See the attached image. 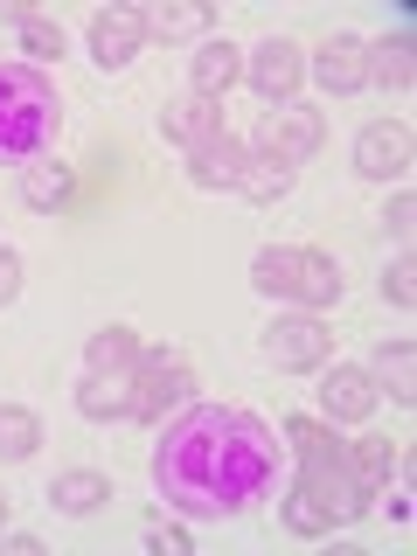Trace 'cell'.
<instances>
[{"instance_id":"6da1fadb","label":"cell","mask_w":417,"mask_h":556,"mask_svg":"<svg viewBox=\"0 0 417 556\" xmlns=\"http://www.w3.org/2000/svg\"><path fill=\"white\" fill-rule=\"evenodd\" d=\"M271 473H278L271 425H257L251 410L230 404L181 410L167 425L161 452H153V486L181 515H237L271 486Z\"/></svg>"},{"instance_id":"7a4b0ae2","label":"cell","mask_w":417,"mask_h":556,"mask_svg":"<svg viewBox=\"0 0 417 556\" xmlns=\"http://www.w3.org/2000/svg\"><path fill=\"white\" fill-rule=\"evenodd\" d=\"M63 126V98L35 63H0V161H42Z\"/></svg>"},{"instance_id":"3957f363","label":"cell","mask_w":417,"mask_h":556,"mask_svg":"<svg viewBox=\"0 0 417 556\" xmlns=\"http://www.w3.org/2000/svg\"><path fill=\"white\" fill-rule=\"evenodd\" d=\"M286 439H292V452H300V486L327 508V521H334V529L369 508V486L355 480V466H348V445H341L327 425H313V417H292Z\"/></svg>"},{"instance_id":"277c9868","label":"cell","mask_w":417,"mask_h":556,"mask_svg":"<svg viewBox=\"0 0 417 556\" xmlns=\"http://www.w3.org/2000/svg\"><path fill=\"white\" fill-rule=\"evenodd\" d=\"M251 286L271 300H300V306H334L341 300V265L327 251H300V243H271L257 251Z\"/></svg>"},{"instance_id":"5b68a950","label":"cell","mask_w":417,"mask_h":556,"mask_svg":"<svg viewBox=\"0 0 417 556\" xmlns=\"http://www.w3.org/2000/svg\"><path fill=\"white\" fill-rule=\"evenodd\" d=\"M188 396H195V369H188V355H139L132 362V417H147V425H161L167 410H181Z\"/></svg>"},{"instance_id":"8992f818","label":"cell","mask_w":417,"mask_h":556,"mask_svg":"<svg viewBox=\"0 0 417 556\" xmlns=\"http://www.w3.org/2000/svg\"><path fill=\"white\" fill-rule=\"evenodd\" d=\"M320 139H327V126H320L313 104H278V112H265V126H257V153L278 167H300L306 153H320Z\"/></svg>"},{"instance_id":"52a82bcc","label":"cell","mask_w":417,"mask_h":556,"mask_svg":"<svg viewBox=\"0 0 417 556\" xmlns=\"http://www.w3.org/2000/svg\"><path fill=\"white\" fill-rule=\"evenodd\" d=\"M257 348H265L271 369H320V362L334 355V334H327L313 313H292V320H271Z\"/></svg>"},{"instance_id":"ba28073f","label":"cell","mask_w":417,"mask_h":556,"mask_svg":"<svg viewBox=\"0 0 417 556\" xmlns=\"http://www.w3.org/2000/svg\"><path fill=\"white\" fill-rule=\"evenodd\" d=\"M243 77L257 84V98L292 104V91H300V77H306V49H300V42H286V35H271V42H257V49H251Z\"/></svg>"},{"instance_id":"9c48e42d","label":"cell","mask_w":417,"mask_h":556,"mask_svg":"<svg viewBox=\"0 0 417 556\" xmlns=\"http://www.w3.org/2000/svg\"><path fill=\"white\" fill-rule=\"evenodd\" d=\"M355 167L369 174V181H404V174H410V126H396V118H376V126H362V139H355Z\"/></svg>"},{"instance_id":"30bf717a","label":"cell","mask_w":417,"mask_h":556,"mask_svg":"<svg viewBox=\"0 0 417 556\" xmlns=\"http://www.w3.org/2000/svg\"><path fill=\"white\" fill-rule=\"evenodd\" d=\"M139 42H147V14H139V8H104V14H91V56L104 70L132 63Z\"/></svg>"},{"instance_id":"8fae6325","label":"cell","mask_w":417,"mask_h":556,"mask_svg":"<svg viewBox=\"0 0 417 556\" xmlns=\"http://www.w3.org/2000/svg\"><path fill=\"white\" fill-rule=\"evenodd\" d=\"M320 404H327V417H334V425H355V417L376 410V376L355 369V362H334V369H327V382H320Z\"/></svg>"},{"instance_id":"7c38bea8","label":"cell","mask_w":417,"mask_h":556,"mask_svg":"<svg viewBox=\"0 0 417 556\" xmlns=\"http://www.w3.org/2000/svg\"><path fill=\"white\" fill-rule=\"evenodd\" d=\"M313 77H320L334 98H348L355 84H369V42H355V35H327L320 56H313Z\"/></svg>"},{"instance_id":"4fadbf2b","label":"cell","mask_w":417,"mask_h":556,"mask_svg":"<svg viewBox=\"0 0 417 556\" xmlns=\"http://www.w3.org/2000/svg\"><path fill=\"white\" fill-rule=\"evenodd\" d=\"M161 132L174 139V147H188V153H195L202 139H216V132H223L216 98H195V91H188V98H174L167 112H161Z\"/></svg>"},{"instance_id":"5bb4252c","label":"cell","mask_w":417,"mask_h":556,"mask_svg":"<svg viewBox=\"0 0 417 556\" xmlns=\"http://www.w3.org/2000/svg\"><path fill=\"white\" fill-rule=\"evenodd\" d=\"M237 77H243V49L237 42H202L195 63H188V91L195 98H223Z\"/></svg>"},{"instance_id":"9a60e30c","label":"cell","mask_w":417,"mask_h":556,"mask_svg":"<svg viewBox=\"0 0 417 556\" xmlns=\"http://www.w3.org/2000/svg\"><path fill=\"white\" fill-rule=\"evenodd\" d=\"M243 139L230 132H216V139H202L195 153H188V174H195V188H237V174H243Z\"/></svg>"},{"instance_id":"2e32d148","label":"cell","mask_w":417,"mask_h":556,"mask_svg":"<svg viewBox=\"0 0 417 556\" xmlns=\"http://www.w3.org/2000/svg\"><path fill=\"white\" fill-rule=\"evenodd\" d=\"M70 188H77V174H70V161H56V153H42V161L22 167V202L28 208H63Z\"/></svg>"},{"instance_id":"e0dca14e","label":"cell","mask_w":417,"mask_h":556,"mask_svg":"<svg viewBox=\"0 0 417 556\" xmlns=\"http://www.w3.org/2000/svg\"><path fill=\"white\" fill-rule=\"evenodd\" d=\"M139 355H147V348H139L132 327H104V334H91V348H84V369L91 376H132Z\"/></svg>"},{"instance_id":"ac0fdd59","label":"cell","mask_w":417,"mask_h":556,"mask_svg":"<svg viewBox=\"0 0 417 556\" xmlns=\"http://www.w3.org/2000/svg\"><path fill=\"white\" fill-rule=\"evenodd\" d=\"M49 501H56L63 515H98L104 501H112V480L91 473V466H77V473H56V486H49Z\"/></svg>"},{"instance_id":"d6986e66","label":"cell","mask_w":417,"mask_h":556,"mask_svg":"<svg viewBox=\"0 0 417 556\" xmlns=\"http://www.w3.org/2000/svg\"><path fill=\"white\" fill-rule=\"evenodd\" d=\"M77 410L84 417H132V376H84Z\"/></svg>"},{"instance_id":"ffe728a7","label":"cell","mask_w":417,"mask_h":556,"mask_svg":"<svg viewBox=\"0 0 417 556\" xmlns=\"http://www.w3.org/2000/svg\"><path fill=\"white\" fill-rule=\"evenodd\" d=\"M417 49H410V35H396V42H376L369 49V77L382 84V91H410V84H417Z\"/></svg>"},{"instance_id":"44dd1931","label":"cell","mask_w":417,"mask_h":556,"mask_svg":"<svg viewBox=\"0 0 417 556\" xmlns=\"http://www.w3.org/2000/svg\"><path fill=\"white\" fill-rule=\"evenodd\" d=\"M202 28H208L202 0H161V8L147 14V35H161V42H181V35H202Z\"/></svg>"},{"instance_id":"7402d4cb","label":"cell","mask_w":417,"mask_h":556,"mask_svg":"<svg viewBox=\"0 0 417 556\" xmlns=\"http://www.w3.org/2000/svg\"><path fill=\"white\" fill-rule=\"evenodd\" d=\"M286 188H292V167L265 161V153H251V161H243V174H237V195H243V202H278Z\"/></svg>"},{"instance_id":"603a6c76","label":"cell","mask_w":417,"mask_h":556,"mask_svg":"<svg viewBox=\"0 0 417 556\" xmlns=\"http://www.w3.org/2000/svg\"><path fill=\"white\" fill-rule=\"evenodd\" d=\"M376 376L390 382V396H396V404H417V348H410V341L382 348V355H376Z\"/></svg>"},{"instance_id":"cb8c5ba5","label":"cell","mask_w":417,"mask_h":556,"mask_svg":"<svg viewBox=\"0 0 417 556\" xmlns=\"http://www.w3.org/2000/svg\"><path fill=\"white\" fill-rule=\"evenodd\" d=\"M348 466H355V480H362V486L376 494V486H390L396 445H390V439H355V445H348Z\"/></svg>"},{"instance_id":"d4e9b609","label":"cell","mask_w":417,"mask_h":556,"mask_svg":"<svg viewBox=\"0 0 417 556\" xmlns=\"http://www.w3.org/2000/svg\"><path fill=\"white\" fill-rule=\"evenodd\" d=\"M35 445H42V425H35V410L0 404V459H28Z\"/></svg>"},{"instance_id":"484cf974","label":"cell","mask_w":417,"mask_h":556,"mask_svg":"<svg viewBox=\"0 0 417 556\" xmlns=\"http://www.w3.org/2000/svg\"><path fill=\"white\" fill-rule=\"evenodd\" d=\"M8 22L22 28V49H28V56H42V63L63 56V28L56 22H42V14H28V8H8Z\"/></svg>"},{"instance_id":"4316f807","label":"cell","mask_w":417,"mask_h":556,"mask_svg":"<svg viewBox=\"0 0 417 556\" xmlns=\"http://www.w3.org/2000/svg\"><path fill=\"white\" fill-rule=\"evenodd\" d=\"M286 529H292V535H327L334 521H327V508L306 494V486H292V494H286Z\"/></svg>"},{"instance_id":"83f0119b","label":"cell","mask_w":417,"mask_h":556,"mask_svg":"<svg viewBox=\"0 0 417 556\" xmlns=\"http://www.w3.org/2000/svg\"><path fill=\"white\" fill-rule=\"evenodd\" d=\"M147 543L161 549V556H195V543H188V529H174V521H161V515L147 521Z\"/></svg>"},{"instance_id":"f1b7e54d","label":"cell","mask_w":417,"mask_h":556,"mask_svg":"<svg viewBox=\"0 0 417 556\" xmlns=\"http://www.w3.org/2000/svg\"><path fill=\"white\" fill-rule=\"evenodd\" d=\"M382 292H390L396 306H417V265H410V257H396V265H390V278H382Z\"/></svg>"},{"instance_id":"f546056e","label":"cell","mask_w":417,"mask_h":556,"mask_svg":"<svg viewBox=\"0 0 417 556\" xmlns=\"http://www.w3.org/2000/svg\"><path fill=\"white\" fill-rule=\"evenodd\" d=\"M14 292H22V257H14L8 243H0V306H8Z\"/></svg>"},{"instance_id":"4dcf8cb0","label":"cell","mask_w":417,"mask_h":556,"mask_svg":"<svg viewBox=\"0 0 417 556\" xmlns=\"http://www.w3.org/2000/svg\"><path fill=\"white\" fill-rule=\"evenodd\" d=\"M382 223H390L396 237H410V223H417V195H410V188H404V195L390 202V216H382Z\"/></svg>"},{"instance_id":"1f68e13d","label":"cell","mask_w":417,"mask_h":556,"mask_svg":"<svg viewBox=\"0 0 417 556\" xmlns=\"http://www.w3.org/2000/svg\"><path fill=\"white\" fill-rule=\"evenodd\" d=\"M0 521H8V494H0Z\"/></svg>"}]
</instances>
